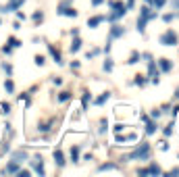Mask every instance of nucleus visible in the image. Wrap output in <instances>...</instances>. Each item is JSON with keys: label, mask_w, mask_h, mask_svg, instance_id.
<instances>
[{"label": "nucleus", "mask_w": 179, "mask_h": 177, "mask_svg": "<svg viewBox=\"0 0 179 177\" xmlns=\"http://www.w3.org/2000/svg\"><path fill=\"white\" fill-rule=\"evenodd\" d=\"M156 63H158V71H163V73L173 71V63L169 58H161V60H156Z\"/></svg>", "instance_id": "nucleus-10"}, {"label": "nucleus", "mask_w": 179, "mask_h": 177, "mask_svg": "<svg viewBox=\"0 0 179 177\" xmlns=\"http://www.w3.org/2000/svg\"><path fill=\"white\" fill-rule=\"evenodd\" d=\"M48 52L52 54V58H54V63H56V65H63V58H60V52H58V50H56V48L52 46V44H48Z\"/></svg>", "instance_id": "nucleus-13"}, {"label": "nucleus", "mask_w": 179, "mask_h": 177, "mask_svg": "<svg viewBox=\"0 0 179 177\" xmlns=\"http://www.w3.org/2000/svg\"><path fill=\"white\" fill-rule=\"evenodd\" d=\"M173 127H175V123H169V125L163 129V136H165V138H171V136H173Z\"/></svg>", "instance_id": "nucleus-26"}, {"label": "nucleus", "mask_w": 179, "mask_h": 177, "mask_svg": "<svg viewBox=\"0 0 179 177\" xmlns=\"http://www.w3.org/2000/svg\"><path fill=\"white\" fill-rule=\"evenodd\" d=\"M79 48H81V40H79V36H75L73 42H71V52H77Z\"/></svg>", "instance_id": "nucleus-18"}, {"label": "nucleus", "mask_w": 179, "mask_h": 177, "mask_svg": "<svg viewBox=\"0 0 179 177\" xmlns=\"http://www.w3.org/2000/svg\"><path fill=\"white\" fill-rule=\"evenodd\" d=\"M102 21H104V17H102V15H98V17H92V19H87V27H90V29H96V27L102 23Z\"/></svg>", "instance_id": "nucleus-12"}, {"label": "nucleus", "mask_w": 179, "mask_h": 177, "mask_svg": "<svg viewBox=\"0 0 179 177\" xmlns=\"http://www.w3.org/2000/svg\"><path fill=\"white\" fill-rule=\"evenodd\" d=\"M2 113H4V115L11 113V104H9V102H2Z\"/></svg>", "instance_id": "nucleus-36"}, {"label": "nucleus", "mask_w": 179, "mask_h": 177, "mask_svg": "<svg viewBox=\"0 0 179 177\" xmlns=\"http://www.w3.org/2000/svg\"><path fill=\"white\" fill-rule=\"evenodd\" d=\"M54 165L56 167H65V154H63V150H54Z\"/></svg>", "instance_id": "nucleus-14"}, {"label": "nucleus", "mask_w": 179, "mask_h": 177, "mask_svg": "<svg viewBox=\"0 0 179 177\" xmlns=\"http://www.w3.org/2000/svg\"><path fill=\"white\" fill-rule=\"evenodd\" d=\"M52 83H54V85H60V83H63V79H60V77H54V79H52Z\"/></svg>", "instance_id": "nucleus-43"}, {"label": "nucleus", "mask_w": 179, "mask_h": 177, "mask_svg": "<svg viewBox=\"0 0 179 177\" xmlns=\"http://www.w3.org/2000/svg\"><path fill=\"white\" fill-rule=\"evenodd\" d=\"M121 129H125V125H121V123H119V125H115V131H117V134H121Z\"/></svg>", "instance_id": "nucleus-42"}, {"label": "nucleus", "mask_w": 179, "mask_h": 177, "mask_svg": "<svg viewBox=\"0 0 179 177\" xmlns=\"http://www.w3.org/2000/svg\"><path fill=\"white\" fill-rule=\"evenodd\" d=\"M125 36V27L123 25H119V23H115L113 27H110V40H117V38H123Z\"/></svg>", "instance_id": "nucleus-9"}, {"label": "nucleus", "mask_w": 179, "mask_h": 177, "mask_svg": "<svg viewBox=\"0 0 179 177\" xmlns=\"http://www.w3.org/2000/svg\"><path fill=\"white\" fill-rule=\"evenodd\" d=\"M90 102H92V94H90V92H83V98H81V106H83V110L87 108Z\"/></svg>", "instance_id": "nucleus-19"}, {"label": "nucleus", "mask_w": 179, "mask_h": 177, "mask_svg": "<svg viewBox=\"0 0 179 177\" xmlns=\"http://www.w3.org/2000/svg\"><path fill=\"white\" fill-rule=\"evenodd\" d=\"M156 129H158V127H156V123L148 119V121H146V134H148V136H154V134H156Z\"/></svg>", "instance_id": "nucleus-15"}, {"label": "nucleus", "mask_w": 179, "mask_h": 177, "mask_svg": "<svg viewBox=\"0 0 179 177\" xmlns=\"http://www.w3.org/2000/svg\"><path fill=\"white\" fill-rule=\"evenodd\" d=\"M108 98H110V92H104V94H102L100 98H96V100H94V104H98V106H100V104H104V102H106Z\"/></svg>", "instance_id": "nucleus-24"}, {"label": "nucleus", "mask_w": 179, "mask_h": 177, "mask_svg": "<svg viewBox=\"0 0 179 177\" xmlns=\"http://www.w3.org/2000/svg\"><path fill=\"white\" fill-rule=\"evenodd\" d=\"M150 159V144L148 142H140V146L133 150L131 154L123 156L121 161H148Z\"/></svg>", "instance_id": "nucleus-1"}, {"label": "nucleus", "mask_w": 179, "mask_h": 177, "mask_svg": "<svg viewBox=\"0 0 179 177\" xmlns=\"http://www.w3.org/2000/svg\"><path fill=\"white\" fill-rule=\"evenodd\" d=\"M175 98H177V100H179V87H177V92H175Z\"/></svg>", "instance_id": "nucleus-46"}, {"label": "nucleus", "mask_w": 179, "mask_h": 177, "mask_svg": "<svg viewBox=\"0 0 179 177\" xmlns=\"http://www.w3.org/2000/svg\"><path fill=\"white\" fill-rule=\"evenodd\" d=\"M171 175H179V169L175 167V169H171Z\"/></svg>", "instance_id": "nucleus-45"}, {"label": "nucleus", "mask_w": 179, "mask_h": 177, "mask_svg": "<svg viewBox=\"0 0 179 177\" xmlns=\"http://www.w3.org/2000/svg\"><path fill=\"white\" fill-rule=\"evenodd\" d=\"M127 15V9H113V13H108L106 17H104V21H110V23H115L117 19H121V17H125Z\"/></svg>", "instance_id": "nucleus-4"}, {"label": "nucleus", "mask_w": 179, "mask_h": 177, "mask_svg": "<svg viewBox=\"0 0 179 177\" xmlns=\"http://www.w3.org/2000/svg\"><path fill=\"white\" fill-rule=\"evenodd\" d=\"M161 115H163V110H158V108H154L152 110V119L156 121V119H161Z\"/></svg>", "instance_id": "nucleus-35"}, {"label": "nucleus", "mask_w": 179, "mask_h": 177, "mask_svg": "<svg viewBox=\"0 0 179 177\" xmlns=\"http://www.w3.org/2000/svg\"><path fill=\"white\" fill-rule=\"evenodd\" d=\"M158 42L163 44V46H177V44H179V36H177L173 29H167V31L158 38Z\"/></svg>", "instance_id": "nucleus-2"}, {"label": "nucleus", "mask_w": 179, "mask_h": 177, "mask_svg": "<svg viewBox=\"0 0 179 177\" xmlns=\"http://www.w3.org/2000/svg\"><path fill=\"white\" fill-rule=\"evenodd\" d=\"M33 63L38 65V67H42L44 63H46V56H42V54H36V58H33Z\"/></svg>", "instance_id": "nucleus-31"}, {"label": "nucleus", "mask_w": 179, "mask_h": 177, "mask_svg": "<svg viewBox=\"0 0 179 177\" xmlns=\"http://www.w3.org/2000/svg\"><path fill=\"white\" fill-rule=\"evenodd\" d=\"M171 6H173V11H179V0H171Z\"/></svg>", "instance_id": "nucleus-39"}, {"label": "nucleus", "mask_w": 179, "mask_h": 177, "mask_svg": "<svg viewBox=\"0 0 179 177\" xmlns=\"http://www.w3.org/2000/svg\"><path fill=\"white\" fill-rule=\"evenodd\" d=\"M2 69L6 71V75H9V77L13 75V65H9V63H2Z\"/></svg>", "instance_id": "nucleus-33"}, {"label": "nucleus", "mask_w": 179, "mask_h": 177, "mask_svg": "<svg viewBox=\"0 0 179 177\" xmlns=\"http://www.w3.org/2000/svg\"><path fill=\"white\" fill-rule=\"evenodd\" d=\"M146 23H148V19L140 17V19H138V27H136V29H138L140 33H144V31H146Z\"/></svg>", "instance_id": "nucleus-17"}, {"label": "nucleus", "mask_w": 179, "mask_h": 177, "mask_svg": "<svg viewBox=\"0 0 179 177\" xmlns=\"http://www.w3.org/2000/svg\"><path fill=\"white\" fill-rule=\"evenodd\" d=\"M138 175H163V169L156 165V163H150L148 167L138 169Z\"/></svg>", "instance_id": "nucleus-3"}, {"label": "nucleus", "mask_w": 179, "mask_h": 177, "mask_svg": "<svg viewBox=\"0 0 179 177\" xmlns=\"http://www.w3.org/2000/svg\"><path fill=\"white\" fill-rule=\"evenodd\" d=\"M79 150H81L79 146H73L71 148V161L73 163H79Z\"/></svg>", "instance_id": "nucleus-20"}, {"label": "nucleus", "mask_w": 179, "mask_h": 177, "mask_svg": "<svg viewBox=\"0 0 179 177\" xmlns=\"http://www.w3.org/2000/svg\"><path fill=\"white\" fill-rule=\"evenodd\" d=\"M17 175H19V177H27V175H29V169H19Z\"/></svg>", "instance_id": "nucleus-37"}, {"label": "nucleus", "mask_w": 179, "mask_h": 177, "mask_svg": "<svg viewBox=\"0 0 179 177\" xmlns=\"http://www.w3.org/2000/svg\"><path fill=\"white\" fill-rule=\"evenodd\" d=\"M119 167L117 165H113V163H104V165H100L98 167V171H117Z\"/></svg>", "instance_id": "nucleus-21"}, {"label": "nucleus", "mask_w": 179, "mask_h": 177, "mask_svg": "<svg viewBox=\"0 0 179 177\" xmlns=\"http://www.w3.org/2000/svg\"><path fill=\"white\" fill-rule=\"evenodd\" d=\"M175 19H177V13H167V15L163 17L165 23H171V21H175Z\"/></svg>", "instance_id": "nucleus-29"}, {"label": "nucleus", "mask_w": 179, "mask_h": 177, "mask_svg": "<svg viewBox=\"0 0 179 177\" xmlns=\"http://www.w3.org/2000/svg\"><path fill=\"white\" fill-rule=\"evenodd\" d=\"M69 98H71V92H60L58 94V102H67Z\"/></svg>", "instance_id": "nucleus-32"}, {"label": "nucleus", "mask_w": 179, "mask_h": 177, "mask_svg": "<svg viewBox=\"0 0 179 177\" xmlns=\"http://www.w3.org/2000/svg\"><path fill=\"white\" fill-rule=\"evenodd\" d=\"M2 50H4V54H13V50H15V48H13V46H4Z\"/></svg>", "instance_id": "nucleus-40"}, {"label": "nucleus", "mask_w": 179, "mask_h": 177, "mask_svg": "<svg viewBox=\"0 0 179 177\" xmlns=\"http://www.w3.org/2000/svg\"><path fill=\"white\" fill-rule=\"evenodd\" d=\"M140 58H144V60H146V63H148V60H150V58H152V54H150V52H144V54H140Z\"/></svg>", "instance_id": "nucleus-38"}, {"label": "nucleus", "mask_w": 179, "mask_h": 177, "mask_svg": "<svg viewBox=\"0 0 179 177\" xmlns=\"http://www.w3.org/2000/svg\"><path fill=\"white\" fill-rule=\"evenodd\" d=\"M136 140H138L136 134H129V136H117V142H123V144H125V142H136Z\"/></svg>", "instance_id": "nucleus-16"}, {"label": "nucleus", "mask_w": 179, "mask_h": 177, "mask_svg": "<svg viewBox=\"0 0 179 177\" xmlns=\"http://www.w3.org/2000/svg\"><path fill=\"white\" fill-rule=\"evenodd\" d=\"M165 4H167V0H152V2H150V6H152V9H156V11L163 9Z\"/></svg>", "instance_id": "nucleus-25"}, {"label": "nucleus", "mask_w": 179, "mask_h": 177, "mask_svg": "<svg viewBox=\"0 0 179 177\" xmlns=\"http://www.w3.org/2000/svg\"><path fill=\"white\" fill-rule=\"evenodd\" d=\"M102 69H104L106 73L113 71V58H106V60H104V65H102Z\"/></svg>", "instance_id": "nucleus-28"}, {"label": "nucleus", "mask_w": 179, "mask_h": 177, "mask_svg": "<svg viewBox=\"0 0 179 177\" xmlns=\"http://www.w3.org/2000/svg\"><path fill=\"white\" fill-rule=\"evenodd\" d=\"M136 63H140V52H138V50H133L131 56H129V60H127V65H136Z\"/></svg>", "instance_id": "nucleus-23"}, {"label": "nucleus", "mask_w": 179, "mask_h": 177, "mask_svg": "<svg viewBox=\"0 0 179 177\" xmlns=\"http://www.w3.org/2000/svg\"><path fill=\"white\" fill-rule=\"evenodd\" d=\"M42 19H44L42 11H36V13H33V21H36V23H42Z\"/></svg>", "instance_id": "nucleus-34"}, {"label": "nucleus", "mask_w": 179, "mask_h": 177, "mask_svg": "<svg viewBox=\"0 0 179 177\" xmlns=\"http://www.w3.org/2000/svg\"><path fill=\"white\" fill-rule=\"evenodd\" d=\"M29 159V154H27V150H23V148H19V150H15L13 154H11V161H15V163H23V161H27Z\"/></svg>", "instance_id": "nucleus-6"}, {"label": "nucleus", "mask_w": 179, "mask_h": 177, "mask_svg": "<svg viewBox=\"0 0 179 177\" xmlns=\"http://www.w3.org/2000/svg\"><path fill=\"white\" fill-rule=\"evenodd\" d=\"M23 2H25V0H11L9 4H4V6H0V13H11V11L19 9V6H23Z\"/></svg>", "instance_id": "nucleus-8"}, {"label": "nucleus", "mask_w": 179, "mask_h": 177, "mask_svg": "<svg viewBox=\"0 0 179 177\" xmlns=\"http://www.w3.org/2000/svg\"><path fill=\"white\" fill-rule=\"evenodd\" d=\"M102 2H104V0H92V4H94V6H100Z\"/></svg>", "instance_id": "nucleus-44"}, {"label": "nucleus", "mask_w": 179, "mask_h": 177, "mask_svg": "<svg viewBox=\"0 0 179 177\" xmlns=\"http://www.w3.org/2000/svg\"><path fill=\"white\" fill-rule=\"evenodd\" d=\"M31 167H33V171H36L38 175H46V169H44V161H42L40 154L31 159Z\"/></svg>", "instance_id": "nucleus-5"}, {"label": "nucleus", "mask_w": 179, "mask_h": 177, "mask_svg": "<svg viewBox=\"0 0 179 177\" xmlns=\"http://www.w3.org/2000/svg\"><path fill=\"white\" fill-rule=\"evenodd\" d=\"M56 13H58V15H65V17H73V19L77 17V11H75L73 6H69V4H60V6L56 9Z\"/></svg>", "instance_id": "nucleus-7"}, {"label": "nucleus", "mask_w": 179, "mask_h": 177, "mask_svg": "<svg viewBox=\"0 0 179 177\" xmlns=\"http://www.w3.org/2000/svg\"><path fill=\"white\" fill-rule=\"evenodd\" d=\"M148 81H150V79H146L144 75H136V79H133V83H136V85H140V87H144Z\"/></svg>", "instance_id": "nucleus-22"}, {"label": "nucleus", "mask_w": 179, "mask_h": 177, "mask_svg": "<svg viewBox=\"0 0 179 177\" xmlns=\"http://www.w3.org/2000/svg\"><path fill=\"white\" fill-rule=\"evenodd\" d=\"M19 163H15V161H11V163H6V167L2 169V173L4 175H11V173H19Z\"/></svg>", "instance_id": "nucleus-11"}, {"label": "nucleus", "mask_w": 179, "mask_h": 177, "mask_svg": "<svg viewBox=\"0 0 179 177\" xmlns=\"http://www.w3.org/2000/svg\"><path fill=\"white\" fill-rule=\"evenodd\" d=\"M21 44H23V42H19L17 38H13V36L9 38V46H13V48H19V46H21Z\"/></svg>", "instance_id": "nucleus-30"}, {"label": "nucleus", "mask_w": 179, "mask_h": 177, "mask_svg": "<svg viewBox=\"0 0 179 177\" xmlns=\"http://www.w3.org/2000/svg\"><path fill=\"white\" fill-rule=\"evenodd\" d=\"M17 19H19V21H25V13L19 11V13H17Z\"/></svg>", "instance_id": "nucleus-41"}, {"label": "nucleus", "mask_w": 179, "mask_h": 177, "mask_svg": "<svg viewBox=\"0 0 179 177\" xmlns=\"http://www.w3.org/2000/svg\"><path fill=\"white\" fill-rule=\"evenodd\" d=\"M4 90H6L9 94L15 92V83H13V79H6V81H4Z\"/></svg>", "instance_id": "nucleus-27"}]
</instances>
